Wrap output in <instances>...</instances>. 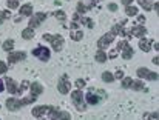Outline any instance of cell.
<instances>
[{
	"instance_id": "3957f363",
	"label": "cell",
	"mask_w": 159,
	"mask_h": 120,
	"mask_svg": "<svg viewBox=\"0 0 159 120\" xmlns=\"http://www.w3.org/2000/svg\"><path fill=\"white\" fill-rule=\"evenodd\" d=\"M48 116L51 120H71V116L65 111H60L59 108H53V106H48Z\"/></svg>"
},
{
	"instance_id": "d6986e66",
	"label": "cell",
	"mask_w": 159,
	"mask_h": 120,
	"mask_svg": "<svg viewBox=\"0 0 159 120\" xmlns=\"http://www.w3.org/2000/svg\"><path fill=\"white\" fill-rule=\"evenodd\" d=\"M48 111V106H45V105H39V106H36V108H33V116L34 117H42L45 113Z\"/></svg>"
},
{
	"instance_id": "5b68a950",
	"label": "cell",
	"mask_w": 159,
	"mask_h": 120,
	"mask_svg": "<svg viewBox=\"0 0 159 120\" xmlns=\"http://www.w3.org/2000/svg\"><path fill=\"white\" fill-rule=\"evenodd\" d=\"M3 83L6 85L5 88L8 89V92H11V94H22V92H23L22 86H19V85H17V83H16L12 79H9V77H6Z\"/></svg>"
},
{
	"instance_id": "ba28073f",
	"label": "cell",
	"mask_w": 159,
	"mask_h": 120,
	"mask_svg": "<svg viewBox=\"0 0 159 120\" xmlns=\"http://www.w3.org/2000/svg\"><path fill=\"white\" fill-rule=\"evenodd\" d=\"M136 74H138V77H141V79H147V80H158V72H153V71H150V69H147V68H139L138 71H136Z\"/></svg>"
},
{
	"instance_id": "1f68e13d",
	"label": "cell",
	"mask_w": 159,
	"mask_h": 120,
	"mask_svg": "<svg viewBox=\"0 0 159 120\" xmlns=\"http://www.w3.org/2000/svg\"><path fill=\"white\" fill-rule=\"evenodd\" d=\"M6 5H8V8L16 9V8L19 6V0H6Z\"/></svg>"
},
{
	"instance_id": "30bf717a",
	"label": "cell",
	"mask_w": 159,
	"mask_h": 120,
	"mask_svg": "<svg viewBox=\"0 0 159 120\" xmlns=\"http://www.w3.org/2000/svg\"><path fill=\"white\" fill-rule=\"evenodd\" d=\"M114 37H116V36H114L111 31H110V32H107V34H104V36H102V37L98 40V48H99V49H104V48H107V46H108V45H110V43L114 40Z\"/></svg>"
},
{
	"instance_id": "7a4b0ae2",
	"label": "cell",
	"mask_w": 159,
	"mask_h": 120,
	"mask_svg": "<svg viewBox=\"0 0 159 120\" xmlns=\"http://www.w3.org/2000/svg\"><path fill=\"white\" fill-rule=\"evenodd\" d=\"M71 100L74 103V106L77 108V111H85L87 109V103H85V99H84V94L80 89H76L71 92Z\"/></svg>"
},
{
	"instance_id": "8992f818",
	"label": "cell",
	"mask_w": 159,
	"mask_h": 120,
	"mask_svg": "<svg viewBox=\"0 0 159 120\" xmlns=\"http://www.w3.org/2000/svg\"><path fill=\"white\" fill-rule=\"evenodd\" d=\"M33 56L37 57V59H40L42 62H47V60H50L51 53H50V49L45 48V46H37L36 49H33Z\"/></svg>"
},
{
	"instance_id": "e575fe53",
	"label": "cell",
	"mask_w": 159,
	"mask_h": 120,
	"mask_svg": "<svg viewBox=\"0 0 159 120\" xmlns=\"http://www.w3.org/2000/svg\"><path fill=\"white\" fill-rule=\"evenodd\" d=\"M76 86H77V89H82V88L85 86V80H84V79H79V80H76Z\"/></svg>"
},
{
	"instance_id": "74e56055",
	"label": "cell",
	"mask_w": 159,
	"mask_h": 120,
	"mask_svg": "<svg viewBox=\"0 0 159 120\" xmlns=\"http://www.w3.org/2000/svg\"><path fill=\"white\" fill-rule=\"evenodd\" d=\"M114 79H124V72L122 71H117L116 75H114Z\"/></svg>"
},
{
	"instance_id": "603a6c76",
	"label": "cell",
	"mask_w": 159,
	"mask_h": 120,
	"mask_svg": "<svg viewBox=\"0 0 159 120\" xmlns=\"http://www.w3.org/2000/svg\"><path fill=\"white\" fill-rule=\"evenodd\" d=\"M94 59L98 60L99 63H104V62H107V54L104 53V49H99L98 53H96V56H94Z\"/></svg>"
},
{
	"instance_id": "4fadbf2b",
	"label": "cell",
	"mask_w": 159,
	"mask_h": 120,
	"mask_svg": "<svg viewBox=\"0 0 159 120\" xmlns=\"http://www.w3.org/2000/svg\"><path fill=\"white\" fill-rule=\"evenodd\" d=\"M84 99H85V103H88V105H98V103L101 102V99H102V97H99V96L91 89L87 96H84Z\"/></svg>"
},
{
	"instance_id": "5bb4252c",
	"label": "cell",
	"mask_w": 159,
	"mask_h": 120,
	"mask_svg": "<svg viewBox=\"0 0 159 120\" xmlns=\"http://www.w3.org/2000/svg\"><path fill=\"white\" fill-rule=\"evenodd\" d=\"M25 59H26V54H25V53H20V51H17V53H9V56H8V63L14 65V63L22 62V60H25Z\"/></svg>"
},
{
	"instance_id": "9c48e42d",
	"label": "cell",
	"mask_w": 159,
	"mask_h": 120,
	"mask_svg": "<svg viewBox=\"0 0 159 120\" xmlns=\"http://www.w3.org/2000/svg\"><path fill=\"white\" fill-rule=\"evenodd\" d=\"M70 80H68V75L66 74H63L60 79H59V83H57V89H59V92L60 94H66V92H70Z\"/></svg>"
},
{
	"instance_id": "4dcf8cb0",
	"label": "cell",
	"mask_w": 159,
	"mask_h": 120,
	"mask_svg": "<svg viewBox=\"0 0 159 120\" xmlns=\"http://www.w3.org/2000/svg\"><path fill=\"white\" fill-rule=\"evenodd\" d=\"M80 20V23H85L88 28H93L94 26V23H93V20L91 19H87V17H82V19H79Z\"/></svg>"
},
{
	"instance_id": "b9f144b4",
	"label": "cell",
	"mask_w": 159,
	"mask_h": 120,
	"mask_svg": "<svg viewBox=\"0 0 159 120\" xmlns=\"http://www.w3.org/2000/svg\"><path fill=\"white\" fill-rule=\"evenodd\" d=\"M3 89H5V85H3V80L0 79V92H2Z\"/></svg>"
},
{
	"instance_id": "7c38bea8",
	"label": "cell",
	"mask_w": 159,
	"mask_h": 120,
	"mask_svg": "<svg viewBox=\"0 0 159 120\" xmlns=\"http://www.w3.org/2000/svg\"><path fill=\"white\" fill-rule=\"evenodd\" d=\"M120 53H122V59L128 60L133 57V48L130 46V43L127 42V40H124V43H122V48H120Z\"/></svg>"
},
{
	"instance_id": "f35d334b",
	"label": "cell",
	"mask_w": 159,
	"mask_h": 120,
	"mask_svg": "<svg viewBox=\"0 0 159 120\" xmlns=\"http://www.w3.org/2000/svg\"><path fill=\"white\" fill-rule=\"evenodd\" d=\"M138 23H145V17L144 15H138Z\"/></svg>"
},
{
	"instance_id": "277c9868",
	"label": "cell",
	"mask_w": 159,
	"mask_h": 120,
	"mask_svg": "<svg viewBox=\"0 0 159 120\" xmlns=\"http://www.w3.org/2000/svg\"><path fill=\"white\" fill-rule=\"evenodd\" d=\"M147 34V29L142 25H134L130 31H127V37H138V39H144V36Z\"/></svg>"
},
{
	"instance_id": "ab89813d",
	"label": "cell",
	"mask_w": 159,
	"mask_h": 120,
	"mask_svg": "<svg viewBox=\"0 0 159 120\" xmlns=\"http://www.w3.org/2000/svg\"><path fill=\"white\" fill-rule=\"evenodd\" d=\"M26 88H30V82H22V89H26Z\"/></svg>"
},
{
	"instance_id": "9a60e30c",
	"label": "cell",
	"mask_w": 159,
	"mask_h": 120,
	"mask_svg": "<svg viewBox=\"0 0 159 120\" xmlns=\"http://www.w3.org/2000/svg\"><path fill=\"white\" fill-rule=\"evenodd\" d=\"M125 23H127V20H122V22H119V23H116L114 26H113V29H111V32L114 34V36H125L127 34V31H124V26H125Z\"/></svg>"
},
{
	"instance_id": "2e32d148",
	"label": "cell",
	"mask_w": 159,
	"mask_h": 120,
	"mask_svg": "<svg viewBox=\"0 0 159 120\" xmlns=\"http://www.w3.org/2000/svg\"><path fill=\"white\" fill-rule=\"evenodd\" d=\"M30 91H31V96H34V97H39V96L43 92V86H42L40 83L34 82V83H31V85H30Z\"/></svg>"
},
{
	"instance_id": "ffe728a7",
	"label": "cell",
	"mask_w": 159,
	"mask_h": 120,
	"mask_svg": "<svg viewBox=\"0 0 159 120\" xmlns=\"http://www.w3.org/2000/svg\"><path fill=\"white\" fill-rule=\"evenodd\" d=\"M22 37L25 39V40H30V39H33L34 37V29L33 28H25L23 31H22Z\"/></svg>"
},
{
	"instance_id": "f6af8a7d",
	"label": "cell",
	"mask_w": 159,
	"mask_h": 120,
	"mask_svg": "<svg viewBox=\"0 0 159 120\" xmlns=\"http://www.w3.org/2000/svg\"><path fill=\"white\" fill-rule=\"evenodd\" d=\"M153 45H155V49H156V51H159V43H158V42H153Z\"/></svg>"
},
{
	"instance_id": "f546056e",
	"label": "cell",
	"mask_w": 159,
	"mask_h": 120,
	"mask_svg": "<svg viewBox=\"0 0 159 120\" xmlns=\"http://www.w3.org/2000/svg\"><path fill=\"white\" fill-rule=\"evenodd\" d=\"M11 17V12L9 11H0V25L6 20V19H9Z\"/></svg>"
},
{
	"instance_id": "d6a6232c",
	"label": "cell",
	"mask_w": 159,
	"mask_h": 120,
	"mask_svg": "<svg viewBox=\"0 0 159 120\" xmlns=\"http://www.w3.org/2000/svg\"><path fill=\"white\" fill-rule=\"evenodd\" d=\"M158 117H159L158 111H155L152 114H145V120H158Z\"/></svg>"
},
{
	"instance_id": "ac0fdd59",
	"label": "cell",
	"mask_w": 159,
	"mask_h": 120,
	"mask_svg": "<svg viewBox=\"0 0 159 120\" xmlns=\"http://www.w3.org/2000/svg\"><path fill=\"white\" fill-rule=\"evenodd\" d=\"M153 42H155V40H147V39H141V40H139V48H141V49H142L144 53H148V51L152 49L150 46L153 45Z\"/></svg>"
},
{
	"instance_id": "6da1fadb",
	"label": "cell",
	"mask_w": 159,
	"mask_h": 120,
	"mask_svg": "<svg viewBox=\"0 0 159 120\" xmlns=\"http://www.w3.org/2000/svg\"><path fill=\"white\" fill-rule=\"evenodd\" d=\"M42 39L51 43V46H53V49L56 53L62 51V48H63V37H62V36H59V34H57V36H53V34H43Z\"/></svg>"
},
{
	"instance_id": "4316f807",
	"label": "cell",
	"mask_w": 159,
	"mask_h": 120,
	"mask_svg": "<svg viewBox=\"0 0 159 120\" xmlns=\"http://www.w3.org/2000/svg\"><path fill=\"white\" fill-rule=\"evenodd\" d=\"M87 11H88V9H87V6H85L82 2H79V3H77V11H76V12L80 15V14H85Z\"/></svg>"
},
{
	"instance_id": "83f0119b",
	"label": "cell",
	"mask_w": 159,
	"mask_h": 120,
	"mask_svg": "<svg viewBox=\"0 0 159 120\" xmlns=\"http://www.w3.org/2000/svg\"><path fill=\"white\" fill-rule=\"evenodd\" d=\"M54 15H56V19H59L62 23H65L66 15H65V12H63V11H56V12H54Z\"/></svg>"
},
{
	"instance_id": "8fae6325",
	"label": "cell",
	"mask_w": 159,
	"mask_h": 120,
	"mask_svg": "<svg viewBox=\"0 0 159 120\" xmlns=\"http://www.w3.org/2000/svg\"><path fill=\"white\" fill-rule=\"evenodd\" d=\"M22 106H23V103H22V100H19V99L11 97V99L6 100V108H8L9 111H19Z\"/></svg>"
},
{
	"instance_id": "8d00e7d4",
	"label": "cell",
	"mask_w": 159,
	"mask_h": 120,
	"mask_svg": "<svg viewBox=\"0 0 159 120\" xmlns=\"http://www.w3.org/2000/svg\"><path fill=\"white\" fill-rule=\"evenodd\" d=\"M108 9H110V11H116V9H117V5H116V3H110V5H108Z\"/></svg>"
},
{
	"instance_id": "e0dca14e",
	"label": "cell",
	"mask_w": 159,
	"mask_h": 120,
	"mask_svg": "<svg viewBox=\"0 0 159 120\" xmlns=\"http://www.w3.org/2000/svg\"><path fill=\"white\" fill-rule=\"evenodd\" d=\"M19 12H20V17H31L33 15V5H30V3L23 5Z\"/></svg>"
},
{
	"instance_id": "7bdbcfd3",
	"label": "cell",
	"mask_w": 159,
	"mask_h": 120,
	"mask_svg": "<svg viewBox=\"0 0 159 120\" xmlns=\"http://www.w3.org/2000/svg\"><path fill=\"white\" fill-rule=\"evenodd\" d=\"M153 63H155V65H156V66H158V65H159V57H158V56H156V57H155V59H153Z\"/></svg>"
},
{
	"instance_id": "d4e9b609",
	"label": "cell",
	"mask_w": 159,
	"mask_h": 120,
	"mask_svg": "<svg viewBox=\"0 0 159 120\" xmlns=\"http://www.w3.org/2000/svg\"><path fill=\"white\" fill-rule=\"evenodd\" d=\"M102 80H104V82H107V83H111V82H114V75H113L111 72L105 71V72L102 74Z\"/></svg>"
},
{
	"instance_id": "60d3db41",
	"label": "cell",
	"mask_w": 159,
	"mask_h": 120,
	"mask_svg": "<svg viewBox=\"0 0 159 120\" xmlns=\"http://www.w3.org/2000/svg\"><path fill=\"white\" fill-rule=\"evenodd\" d=\"M120 2H122V3H124V5H125V6H130V5H131V2H133V0H120Z\"/></svg>"
},
{
	"instance_id": "52a82bcc",
	"label": "cell",
	"mask_w": 159,
	"mask_h": 120,
	"mask_svg": "<svg viewBox=\"0 0 159 120\" xmlns=\"http://www.w3.org/2000/svg\"><path fill=\"white\" fill-rule=\"evenodd\" d=\"M48 15H47V12H36V14H33L31 15V20H30V28H37V26H40V23L47 19Z\"/></svg>"
},
{
	"instance_id": "cb8c5ba5",
	"label": "cell",
	"mask_w": 159,
	"mask_h": 120,
	"mask_svg": "<svg viewBox=\"0 0 159 120\" xmlns=\"http://www.w3.org/2000/svg\"><path fill=\"white\" fill-rule=\"evenodd\" d=\"M130 88H131V89H136V91H145V86H144L142 82H134V80H133V83H131Z\"/></svg>"
},
{
	"instance_id": "d590c367",
	"label": "cell",
	"mask_w": 159,
	"mask_h": 120,
	"mask_svg": "<svg viewBox=\"0 0 159 120\" xmlns=\"http://www.w3.org/2000/svg\"><path fill=\"white\" fill-rule=\"evenodd\" d=\"M70 29H79V22H71V25H70Z\"/></svg>"
},
{
	"instance_id": "44dd1931",
	"label": "cell",
	"mask_w": 159,
	"mask_h": 120,
	"mask_svg": "<svg viewBox=\"0 0 159 120\" xmlns=\"http://www.w3.org/2000/svg\"><path fill=\"white\" fill-rule=\"evenodd\" d=\"M138 11H139V9H138L136 6H131V5H130V6H125V12H127L128 17H134V15H138Z\"/></svg>"
},
{
	"instance_id": "836d02e7",
	"label": "cell",
	"mask_w": 159,
	"mask_h": 120,
	"mask_svg": "<svg viewBox=\"0 0 159 120\" xmlns=\"http://www.w3.org/2000/svg\"><path fill=\"white\" fill-rule=\"evenodd\" d=\"M6 72H8V65L3 60H0V74H6Z\"/></svg>"
},
{
	"instance_id": "7402d4cb",
	"label": "cell",
	"mask_w": 159,
	"mask_h": 120,
	"mask_svg": "<svg viewBox=\"0 0 159 120\" xmlns=\"http://www.w3.org/2000/svg\"><path fill=\"white\" fill-rule=\"evenodd\" d=\"M2 48H3V51H6V53H11L12 51V48H14V40H6V42H3V45H2Z\"/></svg>"
},
{
	"instance_id": "f1b7e54d",
	"label": "cell",
	"mask_w": 159,
	"mask_h": 120,
	"mask_svg": "<svg viewBox=\"0 0 159 120\" xmlns=\"http://www.w3.org/2000/svg\"><path fill=\"white\" fill-rule=\"evenodd\" d=\"M82 37H84V32H82V31H76V32H73V34H71V39H73L74 42L82 40Z\"/></svg>"
},
{
	"instance_id": "484cf974",
	"label": "cell",
	"mask_w": 159,
	"mask_h": 120,
	"mask_svg": "<svg viewBox=\"0 0 159 120\" xmlns=\"http://www.w3.org/2000/svg\"><path fill=\"white\" fill-rule=\"evenodd\" d=\"M131 83H133V79H131V77H124V79H122V83H120V85H122V88L128 89V88L131 86Z\"/></svg>"
},
{
	"instance_id": "ee69618b",
	"label": "cell",
	"mask_w": 159,
	"mask_h": 120,
	"mask_svg": "<svg viewBox=\"0 0 159 120\" xmlns=\"http://www.w3.org/2000/svg\"><path fill=\"white\" fill-rule=\"evenodd\" d=\"M153 9H155V11H156V12H158V9H159V5H158V2H156V3H155V5H153Z\"/></svg>"
}]
</instances>
